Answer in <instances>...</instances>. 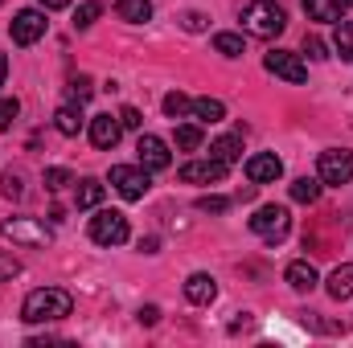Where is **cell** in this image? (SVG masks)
I'll return each mask as SVG.
<instances>
[{"mask_svg":"<svg viewBox=\"0 0 353 348\" xmlns=\"http://www.w3.org/2000/svg\"><path fill=\"white\" fill-rule=\"evenodd\" d=\"M74 307L70 291L62 287H41V291H29L25 303H21V320L25 324H50V320H66Z\"/></svg>","mask_w":353,"mask_h":348,"instance_id":"obj_1","label":"cell"},{"mask_svg":"<svg viewBox=\"0 0 353 348\" xmlns=\"http://www.w3.org/2000/svg\"><path fill=\"white\" fill-rule=\"evenodd\" d=\"M87 127H90V144H94V148H103V152H107V148H115V144H119V135H123L119 115H94Z\"/></svg>","mask_w":353,"mask_h":348,"instance_id":"obj_12","label":"cell"},{"mask_svg":"<svg viewBox=\"0 0 353 348\" xmlns=\"http://www.w3.org/2000/svg\"><path fill=\"white\" fill-rule=\"evenodd\" d=\"M304 54H308V58H316V62H321V58H329V54H325V41H321L316 33H308V37H304Z\"/></svg>","mask_w":353,"mask_h":348,"instance_id":"obj_35","label":"cell"},{"mask_svg":"<svg viewBox=\"0 0 353 348\" xmlns=\"http://www.w3.org/2000/svg\"><path fill=\"white\" fill-rule=\"evenodd\" d=\"M90 242H99V246H119V242H128V217H123L119 209H99V213L90 217Z\"/></svg>","mask_w":353,"mask_h":348,"instance_id":"obj_4","label":"cell"},{"mask_svg":"<svg viewBox=\"0 0 353 348\" xmlns=\"http://www.w3.org/2000/svg\"><path fill=\"white\" fill-rule=\"evenodd\" d=\"M189 115H193L197 123H222V119H226V107H222V98H193Z\"/></svg>","mask_w":353,"mask_h":348,"instance_id":"obj_19","label":"cell"},{"mask_svg":"<svg viewBox=\"0 0 353 348\" xmlns=\"http://www.w3.org/2000/svg\"><path fill=\"white\" fill-rule=\"evenodd\" d=\"M210 156L222 160L226 168L239 164V160H243V135H222V140H214V144H210Z\"/></svg>","mask_w":353,"mask_h":348,"instance_id":"obj_17","label":"cell"},{"mask_svg":"<svg viewBox=\"0 0 353 348\" xmlns=\"http://www.w3.org/2000/svg\"><path fill=\"white\" fill-rule=\"evenodd\" d=\"M189 107H193V102H189L181 90L165 94V115H169V119H185V115H189Z\"/></svg>","mask_w":353,"mask_h":348,"instance_id":"obj_27","label":"cell"},{"mask_svg":"<svg viewBox=\"0 0 353 348\" xmlns=\"http://www.w3.org/2000/svg\"><path fill=\"white\" fill-rule=\"evenodd\" d=\"M54 127H58L62 135H79V131L87 127V119H83V102H62V107L54 111Z\"/></svg>","mask_w":353,"mask_h":348,"instance_id":"obj_15","label":"cell"},{"mask_svg":"<svg viewBox=\"0 0 353 348\" xmlns=\"http://www.w3.org/2000/svg\"><path fill=\"white\" fill-rule=\"evenodd\" d=\"M333 50H337V58H341V62H353V21H337Z\"/></svg>","mask_w":353,"mask_h":348,"instance_id":"obj_24","label":"cell"},{"mask_svg":"<svg viewBox=\"0 0 353 348\" xmlns=\"http://www.w3.org/2000/svg\"><path fill=\"white\" fill-rule=\"evenodd\" d=\"M4 78H8V58L0 54V87H4Z\"/></svg>","mask_w":353,"mask_h":348,"instance_id":"obj_41","label":"cell"},{"mask_svg":"<svg viewBox=\"0 0 353 348\" xmlns=\"http://www.w3.org/2000/svg\"><path fill=\"white\" fill-rule=\"evenodd\" d=\"M292 201L316 205V201H321V176H300V180H292Z\"/></svg>","mask_w":353,"mask_h":348,"instance_id":"obj_21","label":"cell"},{"mask_svg":"<svg viewBox=\"0 0 353 348\" xmlns=\"http://www.w3.org/2000/svg\"><path fill=\"white\" fill-rule=\"evenodd\" d=\"M222 176H226V164L214 160V156H210V160H189V164L181 168V180H185V184H218Z\"/></svg>","mask_w":353,"mask_h":348,"instance_id":"obj_13","label":"cell"},{"mask_svg":"<svg viewBox=\"0 0 353 348\" xmlns=\"http://www.w3.org/2000/svg\"><path fill=\"white\" fill-rule=\"evenodd\" d=\"M251 230H255L263 242H283L288 230H292V213H288V205H259L255 217H251Z\"/></svg>","mask_w":353,"mask_h":348,"instance_id":"obj_3","label":"cell"},{"mask_svg":"<svg viewBox=\"0 0 353 348\" xmlns=\"http://www.w3.org/2000/svg\"><path fill=\"white\" fill-rule=\"evenodd\" d=\"M197 209H201V213H226V209H230V197H218V193L197 197Z\"/></svg>","mask_w":353,"mask_h":348,"instance_id":"obj_28","label":"cell"},{"mask_svg":"<svg viewBox=\"0 0 353 348\" xmlns=\"http://www.w3.org/2000/svg\"><path fill=\"white\" fill-rule=\"evenodd\" d=\"M283 279H288V287H292V291H300V295H308V291H312V287L321 283V279H316V266H312V262H292V266L283 270Z\"/></svg>","mask_w":353,"mask_h":348,"instance_id":"obj_16","label":"cell"},{"mask_svg":"<svg viewBox=\"0 0 353 348\" xmlns=\"http://www.w3.org/2000/svg\"><path fill=\"white\" fill-rule=\"evenodd\" d=\"M243 29L251 33V37H279L283 29H288V12L275 4V0H251L247 8H243Z\"/></svg>","mask_w":353,"mask_h":348,"instance_id":"obj_2","label":"cell"},{"mask_svg":"<svg viewBox=\"0 0 353 348\" xmlns=\"http://www.w3.org/2000/svg\"><path fill=\"white\" fill-rule=\"evenodd\" d=\"M66 184H74L70 168H46V188H50V193H58V188H66Z\"/></svg>","mask_w":353,"mask_h":348,"instance_id":"obj_29","label":"cell"},{"mask_svg":"<svg viewBox=\"0 0 353 348\" xmlns=\"http://www.w3.org/2000/svg\"><path fill=\"white\" fill-rule=\"evenodd\" d=\"M115 12H119V21H128V25H144V21H152V0H119Z\"/></svg>","mask_w":353,"mask_h":348,"instance_id":"obj_20","label":"cell"},{"mask_svg":"<svg viewBox=\"0 0 353 348\" xmlns=\"http://www.w3.org/2000/svg\"><path fill=\"white\" fill-rule=\"evenodd\" d=\"M185 299H189V303H197V307L214 303V299H218V283H214V274L193 270V274L185 279Z\"/></svg>","mask_w":353,"mask_h":348,"instance_id":"obj_14","label":"cell"},{"mask_svg":"<svg viewBox=\"0 0 353 348\" xmlns=\"http://www.w3.org/2000/svg\"><path fill=\"white\" fill-rule=\"evenodd\" d=\"M267 74H275V78H283V83H304L308 78V66H304V58L300 54H288V50H271L263 58Z\"/></svg>","mask_w":353,"mask_h":348,"instance_id":"obj_9","label":"cell"},{"mask_svg":"<svg viewBox=\"0 0 353 348\" xmlns=\"http://www.w3.org/2000/svg\"><path fill=\"white\" fill-rule=\"evenodd\" d=\"M0 234L17 246H50V230L33 217H4L0 221Z\"/></svg>","mask_w":353,"mask_h":348,"instance_id":"obj_8","label":"cell"},{"mask_svg":"<svg viewBox=\"0 0 353 348\" xmlns=\"http://www.w3.org/2000/svg\"><path fill=\"white\" fill-rule=\"evenodd\" d=\"M181 25H185L189 33H201V29H205V17H201V12H185V21H181Z\"/></svg>","mask_w":353,"mask_h":348,"instance_id":"obj_37","label":"cell"},{"mask_svg":"<svg viewBox=\"0 0 353 348\" xmlns=\"http://www.w3.org/2000/svg\"><path fill=\"white\" fill-rule=\"evenodd\" d=\"M136 156H140V168H148V173H161V168L173 164L169 144H165L161 135H140V140H136Z\"/></svg>","mask_w":353,"mask_h":348,"instance_id":"obj_10","label":"cell"},{"mask_svg":"<svg viewBox=\"0 0 353 348\" xmlns=\"http://www.w3.org/2000/svg\"><path fill=\"white\" fill-rule=\"evenodd\" d=\"M316 176H321V184H350L353 180V152L350 148H329V152H321Z\"/></svg>","mask_w":353,"mask_h":348,"instance_id":"obj_7","label":"cell"},{"mask_svg":"<svg viewBox=\"0 0 353 348\" xmlns=\"http://www.w3.org/2000/svg\"><path fill=\"white\" fill-rule=\"evenodd\" d=\"M90 94H94V87H90V78H87V74L70 78V102H87Z\"/></svg>","mask_w":353,"mask_h":348,"instance_id":"obj_31","label":"cell"},{"mask_svg":"<svg viewBox=\"0 0 353 348\" xmlns=\"http://www.w3.org/2000/svg\"><path fill=\"white\" fill-rule=\"evenodd\" d=\"M21 274V262L12 259L8 250H0V283H8V279H17Z\"/></svg>","mask_w":353,"mask_h":348,"instance_id":"obj_33","label":"cell"},{"mask_svg":"<svg viewBox=\"0 0 353 348\" xmlns=\"http://www.w3.org/2000/svg\"><path fill=\"white\" fill-rule=\"evenodd\" d=\"M214 50H218L222 58H243V37H239V33H218V37H214Z\"/></svg>","mask_w":353,"mask_h":348,"instance_id":"obj_25","label":"cell"},{"mask_svg":"<svg viewBox=\"0 0 353 348\" xmlns=\"http://www.w3.org/2000/svg\"><path fill=\"white\" fill-rule=\"evenodd\" d=\"M99 12H103V8H99L94 0H87V4H79V12H74V25H79V29H90V25L99 21Z\"/></svg>","mask_w":353,"mask_h":348,"instance_id":"obj_30","label":"cell"},{"mask_svg":"<svg viewBox=\"0 0 353 348\" xmlns=\"http://www.w3.org/2000/svg\"><path fill=\"white\" fill-rule=\"evenodd\" d=\"M17 115H21V102L17 98H0V131H8Z\"/></svg>","mask_w":353,"mask_h":348,"instance_id":"obj_32","label":"cell"},{"mask_svg":"<svg viewBox=\"0 0 353 348\" xmlns=\"http://www.w3.org/2000/svg\"><path fill=\"white\" fill-rule=\"evenodd\" d=\"M46 29H50L46 8H21L8 25V37H12V45H33V41L46 37Z\"/></svg>","mask_w":353,"mask_h":348,"instance_id":"obj_5","label":"cell"},{"mask_svg":"<svg viewBox=\"0 0 353 348\" xmlns=\"http://www.w3.org/2000/svg\"><path fill=\"white\" fill-rule=\"evenodd\" d=\"M337 4H341V8H353V0H337Z\"/></svg>","mask_w":353,"mask_h":348,"instance_id":"obj_42","label":"cell"},{"mask_svg":"<svg viewBox=\"0 0 353 348\" xmlns=\"http://www.w3.org/2000/svg\"><path fill=\"white\" fill-rule=\"evenodd\" d=\"M329 295H333V299H350L353 295V262L337 266V270L329 274Z\"/></svg>","mask_w":353,"mask_h":348,"instance_id":"obj_22","label":"cell"},{"mask_svg":"<svg viewBox=\"0 0 353 348\" xmlns=\"http://www.w3.org/2000/svg\"><path fill=\"white\" fill-rule=\"evenodd\" d=\"M103 193H107V188H103V180L83 176V180H79V188H74V205H79V209H99V205H103Z\"/></svg>","mask_w":353,"mask_h":348,"instance_id":"obj_18","label":"cell"},{"mask_svg":"<svg viewBox=\"0 0 353 348\" xmlns=\"http://www.w3.org/2000/svg\"><path fill=\"white\" fill-rule=\"evenodd\" d=\"M247 176H251V184H275L283 176V160L275 152H255L247 160Z\"/></svg>","mask_w":353,"mask_h":348,"instance_id":"obj_11","label":"cell"},{"mask_svg":"<svg viewBox=\"0 0 353 348\" xmlns=\"http://www.w3.org/2000/svg\"><path fill=\"white\" fill-rule=\"evenodd\" d=\"M157 246H161L157 238H140V250H144V254H157Z\"/></svg>","mask_w":353,"mask_h":348,"instance_id":"obj_39","label":"cell"},{"mask_svg":"<svg viewBox=\"0 0 353 348\" xmlns=\"http://www.w3.org/2000/svg\"><path fill=\"white\" fill-rule=\"evenodd\" d=\"M157 320H161L157 307H140V324H157Z\"/></svg>","mask_w":353,"mask_h":348,"instance_id":"obj_38","label":"cell"},{"mask_svg":"<svg viewBox=\"0 0 353 348\" xmlns=\"http://www.w3.org/2000/svg\"><path fill=\"white\" fill-rule=\"evenodd\" d=\"M308 21H341V4L337 0H304Z\"/></svg>","mask_w":353,"mask_h":348,"instance_id":"obj_23","label":"cell"},{"mask_svg":"<svg viewBox=\"0 0 353 348\" xmlns=\"http://www.w3.org/2000/svg\"><path fill=\"white\" fill-rule=\"evenodd\" d=\"M41 8H46V12H54V8H70V0H41Z\"/></svg>","mask_w":353,"mask_h":348,"instance_id":"obj_40","label":"cell"},{"mask_svg":"<svg viewBox=\"0 0 353 348\" xmlns=\"http://www.w3.org/2000/svg\"><path fill=\"white\" fill-rule=\"evenodd\" d=\"M0 193H4V197H12V201H17V197H21V193H25V188H21V176H17V173H4V176H0Z\"/></svg>","mask_w":353,"mask_h":348,"instance_id":"obj_34","label":"cell"},{"mask_svg":"<svg viewBox=\"0 0 353 348\" xmlns=\"http://www.w3.org/2000/svg\"><path fill=\"white\" fill-rule=\"evenodd\" d=\"M111 188H115L123 201H140V197L152 188L148 168H140V164H115V168H111Z\"/></svg>","mask_w":353,"mask_h":348,"instance_id":"obj_6","label":"cell"},{"mask_svg":"<svg viewBox=\"0 0 353 348\" xmlns=\"http://www.w3.org/2000/svg\"><path fill=\"white\" fill-rule=\"evenodd\" d=\"M119 123H123V127H132V131H140V123H144V119H140V111H136V107H123V111H119Z\"/></svg>","mask_w":353,"mask_h":348,"instance_id":"obj_36","label":"cell"},{"mask_svg":"<svg viewBox=\"0 0 353 348\" xmlns=\"http://www.w3.org/2000/svg\"><path fill=\"white\" fill-rule=\"evenodd\" d=\"M176 148H181V152H197V148H201V127L181 123V127H176Z\"/></svg>","mask_w":353,"mask_h":348,"instance_id":"obj_26","label":"cell"}]
</instances>
